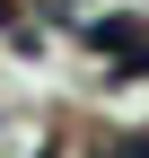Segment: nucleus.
<instances>
[{"instance_id": "f03ea898", "label": "nucleus", "mask_w": 149, "mask_h": 158, "mask_svg": "<svg viewBox=\"0 0 149 158\" xmlns=\"http://www.w3.org/2000/svg\"><path fill=\"white\" fill-rule=\"evenodd\" d=\"M105 158H149V141H114V149H105Z\"/></svg>"}, {"instance_id": "f257e3e1", "label": "nucleus", "mask_w": 149, "mask_h": 158, "mask_svg": "<svg viewBox=\"0 0 149 158\" xmlns=\"http://www.w3.org/2000/svg\"><path fill=\"white\" fill-rule=\"evenodd\" d=\"M88 44H97V53H123L132 70H149V27H140V18H97Z\"/></svg>"}]
</instances>
